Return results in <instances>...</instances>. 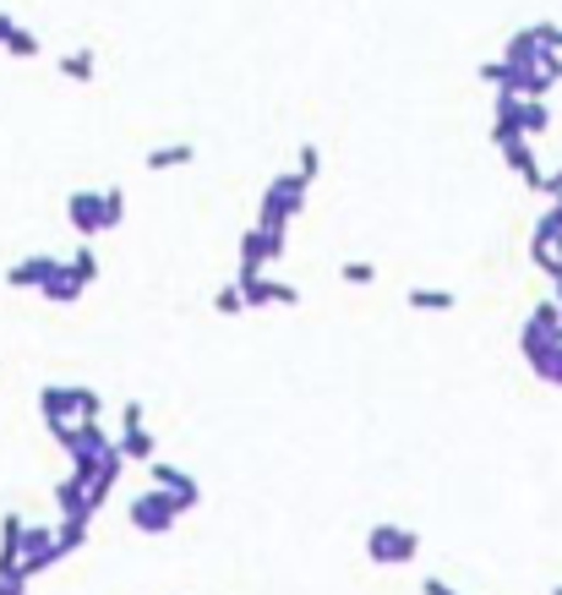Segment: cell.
<instances>
[{"mask_svg": "<svg viewBox=\"0 0 562 595\" xmlns=\"http://www.w3.org/2000/svg\"><path fill=\"white\" fill-rule=\"evenodd\" d=\"M66 224L83 235V241H94V235H105V230H121L126 224V192L121 186H99V192H72L66 197Z\"/></svg>", "mask_w": 562, "mask_h": 595, "instance_id": "1", "label": "cell"}, {"mask_svg": "<svg viewBox=\"0 0 562 595\" xmlns=\"http://www.w3.org/2000/svg\"><path fill=\"white\" fill-rule=\"evenodd\" d=\"M546 132H551V105L546 99L497 94V105H491V148L502 137H546Z\"/></svg>", "mask_w": 562, "mask_h": 595, "instance_id": "2", "label": "cell"}, {"mask_svg": "<svg viewBox=\"0 0 562 595\" xmlns=\"http://www.w3.org/2000/svg\"><path fill=\"white\" fill-rule=\"evenodd\" d=\"M99 410H105L99 388H83V382H45L39 388V415H45L50 432L77 426V421H99Z\"/></svg>", "mask_w": 562, "mask_h": 595, "instance_id": "3", "label": "cell"}, {"mask_svg": "<svg viewBox=\"0 0 562 595\" xmlns=\"http://www.w3.org/2000/svg\"><path fill=\"white\" fill-rule=\"evenodd\" d=\"M306 181L295 175V170H284V175H273L268 186H262V203H257V224L262 230H290L295 224V214L306 208Z\"/></svg>", "mask_w": 562, "mask_h": 595, "instance_id": "4", "label": "cell"}, {"mask_svg": "<svg viewBox=\"0 0 562 595\" xmlns=\"http://www.w3.org/2000/svg\"><path fill=\"white\" fill-rule=\"evenodd\" d=\"M415 557H420V535H415L410 524L377 519V524L366 530V562H377V568H410Z\"/></svg>", "mask_w": 562, "mask_h": 595, "instance_id": "5", "label": "cell"}, {"mask_svg": "<svg viewBox=\"0 0 562 595\" xmlns=\"http://www.w3.org/2000/svg\"><path fill=\"white\" fill-rule=\"evenodd\" d=\"M181 513H186V502L170 497V491H159V486H148V491H137L126 502V519H132L137 535H170L181 524Z\"/></svg>", "mask_w": 562, "mask_h": 595, "instance_id": "6", "label": "cell"}, {"mask_svg": "<svg viewBox=\"0 0 562 595\" xmlns=\"http://www.w3.org/2000/svg\"><path fill=\"white\" fill-rule=\"evenodd\" d=\"M284 252H290V230H262V224H252L246 235H241V268H235V279H257V274H268L273 263H284Z\"/></svg>", "mask_w": 562, "mask_h": 595, "instance_id": "7", "label": "cell"}, {"mask_svg": "<svg viewBox=\"0 0 562 595\" xmlns=\"http://www.w3.org/2000/svg\"><path fill=\"white\" fill-rule=\"evenodd\" d=\"M115 448H121L126 464H143V470L159 459V442H154V432H148L143 399H126V404H121V437H115Z\"/></svg>", "mask_w": 562, "mask_h": 595, "instance_id": "8", "label": "cell"}, {"mask_svg": "<svg viewBox=\"0 0 562 595\" xmlns=\"http://www.w3.org/2000/svg\"><path fill=\"white\" fill-rule=\"evenodd\" d=\"M551 344H562V306H557V295H551V301H535L529 317H524V328H518L524 361L540 355V350H551Z\"/></svg>", "mask_w": 562, "mask_h": 595, "instance_id": "9", "label": "cell"}, {"mask_svg": "<svg viewBox=\"0 0 562 595\" xmlns=\"http://www.w3.org/2000/svg\"><path fill=\"white\" fill-rule=\"evenodd\" d=\"M529 263L551 279V284H562V219L546 208L540 219H535V230H529Z\"/></svg>", "mask_w": 562, "mask_h": 595, "instance_id": "10", "label": "cell"}, {"mask_svg": "<svg viewBox=\"0 0 562 595\" xmlns=\"http://www.w3.org/2000/svg\"><path fill=\"white\" fill-rule=\"evenodd\" d=\"M56 562H66V557H61V541H56V519H50V524H28V535H23V579L34 584V579L50 573Z\"/></svg>", "mask_w": 562, "mask_h": 595, "instance_id": "11", "label": "cell"}, {"mask_svg": "<svg viewBox=\"0 0 562 595\" xmlns=\"http://www.w3.org/2000/svg\"><path fill=\"white\" fill-rule=\"evenodd\" d=\"M241 295H246V312L252 306H301V284L290 279H273V274H257V279H235Z\"/></svg>", "mask_w": 562, "mask_h": 595, "instance_id": "12", "label": "cell"}, {"mask_svg": "<svg viewBox=\"0 0 562 595\" xmlns=\"http://www.w3.org/2000/svg\"><path fill=\"white\" fill-rule=\"evenodd\" d=\"M148 486H159V491L181 497V502H186V513L203 502V481H197L192 470H181V464H164V459H154V464H148Z\"/></svg>", "mask_w": 562, "mask_h": 595, "instance_id": "13", "label": "cell"}, {"mask_svg": "<svg viewBox=\"0 0 562 595\" xmlns=\"http://www.w3.org/2000/svg\"><path fill=\"white\" fill-rule=\"evenodd\" d=\"M497 154H502V165L529 186V192H540V181H546V170H540V159H535V137H502L497 143Z\"/></svg>", "mask_w": 562, "mask_h": 595, "instance_id": "14", "label": "cell"}, {"mask_svg": "<svg viewBox=\"0 0 562 595\" xmlns=\"http://www.w3.org/2000/svg\"><path fill=\"white\" fill-rule=\"evenodd\" d=\"M61 263H66V257L34 252V257H23V263H12V268H7V284H12V290H34V295H39V290L56 279V268H61Z\"/></svg>", "mask_w": 562, "mask_h": 595, "instance_id": "15", "label": "cell"}, {"mask_svg": "<svg viewBox=\"0 0 562 595\" xmlns=\"http://www.w3.org/2000/svg\"><path fill=\"white\" fill-rule=\"evenodd\" d=\"M23 535H28L23 513L0 519V579H23Z\"/></svg>", "mask_w": 562, "mask_h": 595, "instance_id": "16", "label": "cell"}, {"mask_svg": "<svg viewBox=\"0 0 562 595\" xmlns=\"http://www.w3.org/2000/svg\"><path fill=\"white\" fill-rule=\"evenodd\" d=\"M56 508H61V519H94V508H88V481H83L77 470L56 481Z\"/></svg>", "mask_w": 562, "mask_h": 595, "instance_id": "17", "label": "cell"}, {"mask_svg": "<svg viewBox=\"0 0 562 595\" xmlns=\"http://www.w3.org/2000/svg\"><path fill=\"white\" fill-rule=\"evenodd\" d=\"M192 159H197V148H192V143H159V148H148V154H143V170L164 175V170H186Z\"/></svg>", "mask_w": 562, "mask_h": 595, "instance_id": "18", "label": "cell"}, {"mask_svg": "<svg viewBox=\"0 0 562 595\" xmlns=\"http://www.w3.org/2000/svg\"><path fill=\"white\" fill-rule=\"evenodd\" d=\"M83 290H88V284H83V279L61 263V268H56V279L39 290V301H50V306H77V301H83Z\"/></svg>", "mask_w": 562, "mask_h": 595, "instance_id": "19", "label": "cell"}, {"mask_svg": "<svg viewBox=\"0 0 562 595\" xmlns=\"http://www.w3.org/2000/svg\"><path fill=\"white\" fill-rule=\"evenodd\" d=\"M404 306H410V312H442V317H448V312L459 306V295H453V290H437V284H415V290H404Z\"/></svg>", "mask_w": 562, "mask_h": 595, "instance_id": "20", "label": "cell"}, {"mask_svg": "<svg viewBox=\"0 0 562 595\" xmlns=\"http://www.w3.org/2000/svg\"><path fill=\"white\" fill-rule=\"evenodd\" d=\"M94 72H99V56H94L88 45H77V50L61 56V77H66V83H94Z\"/></svg>", "mask_w": 562, "mask_h": 595, "instance_id": "21", "label": "cell"}, {"mask_svg": "<svg viewBox=\"0 0 562 595\" xmlns=\"http://www.w3.org/2000/svg\"><path fill=\"white\" fill-rule=\"evenodd\" d=\"M7 56H12V61H39V56H45V39H39L34 28H23V23H17V28H12V39H7Z\"/></svg>", "mask_w": 562, "mask_h": 595, "instance_id": "22", "label": "cell"}, {"mask_svg": "<svg viewBox=\"0 0 562 595\" xmlns=\"http://www.w3.org/2000/svg\"><path fill=\"white\" fill-rule=\"evenodd\" d=\"M88 524H94V519H56L61 557H72V551H83V546H88Z\"/></svg>", "mask_w": 562, "mask_h": 595, "instance_id": "23", "label": "cell"}, {"mask_svg": "<svg viewBox=\"0 0 562 595\" xmlns=\"http://www.w3.org/2000/svg\"><path fill=\"white\" fill-rule=\"evenodd\" d=\"M529 372H535L540 382H551V388H562V344H551V350H540V355H529Z\"/></svg>", "mask_w": 562, "mask_h": 595, "instance_id": "24", "label": "cell"}, {"mask_svg": "<svg viewBox=\"0 0 562 595\" xmlns=\"http://www.w3.org/2000/svg\"><path fill=\"white\" fill-rule=\"evenodd\" d=\"M213 312H219V317H241V312H246V295H241V284H235V279L213 290Z\"/></svg>", "mask_w": 562, "mask_h": 595, "instance_id": "25", "label": "cell"}, {"mask_svg": "<svg viewBox=\"0 0 562 595\" xmlns=\"http://www.w3.org/2000/svg\"><path fill=\"white\" fill-rule=\"evenodd\" d=\"M295 175H301L306 186L322 175V148H317V143H301V154H295Z\"/></svg>", "mask_w": 562, "mask_h": 595, "instance_id": "26", "label": "cell"}, {"mask_svg": "<svg viewBox=\"0 0 562 595\" xmlns=\"http://www.w3.org/2000/svg\"><path fill=\"white\" fill-rule=\"evenodd\" d=\"M66 268H72V274H77L83 284H94V279H99V257H94V246L83 241V246H77V252L66 257Z\"/></svg>", "mask_w": 562, "mask_h": 595, "instance_id": "27", "label": "cell"}, {"mask_svg": "<svg viewBox=\"0 0 562 595\" xmlns=\"http://www.w3.org/2000/svg\"><path fill=\"white\" fill-rule=\"evenodd\" d=\"M339 279L366 290V284H377V263H366V257H350V263H339Z\"/></svg>", "mask_w": 562, "mask_h": 595, "instance_id": "28", "label": "cell"}, {"mask_svg": "<svg viewBox=\"0 0 562 595\" xmlns=\"http://www.w3.org/2000/svg\"><path fill=\"white\" fill-rule=\"evenodd\" d=\"M420 595H459V590H453L448 579H437V573H426V579H420Z\"/></svg>", "mask_w": 562, "mask_h": 595, "instance_id": "29", "label": "cell"}, {"mask_svg": "<svg viewBox=\"0 0 562 595\" xmlns=\"http://www.w3.org/2000/svg\"><path fill=\"white\" fill-rule=\"evenodd\" d=\"M0 595H28V579H0Z\"/></svg>", "mask_w": 562, "mask_h": 595, "instance_id": "30", "label": "cell"}, {"mask_svg": "<svg viewBox=\"0 0 562 595\" xmlns=\"http://www.w3.org/2000/svg\"><path fill=\"white\" fill-rule=\"evenodd\" d=\"M12 28H17V23H12L7 12H0V50H7V39H12Z\"/></svg>", "mask_w": 562, "mask_h": 595, "instance_id": "31", "label": "cell"}, {"mask_svg": "<svg viewBox=\"0 0 562 595\" xmlns=\"http://www.w3.org/2000/svg\"><path fill=\"white\" fill-rule=\"evenodd\" d=\"M551 214H557V219H562V197H557V203H551Z\"/></svg>", "mask_w": 562, "mask_h": 595, "instance_id": "32", "label": "cell"}, {"mask_svg": "<svg viewBox=\"0 0 562 595\" xmlns=\"http://www.w3.org/2000/svg\"><path fill=\"white\" fill-rule=\"evenodd\" d=\"M551 595H562V584H551Z\"/></svg>", "mask_w": 562, "mask_h": 595, "instance_id": "33", "label": "cell"}]
</instances>
